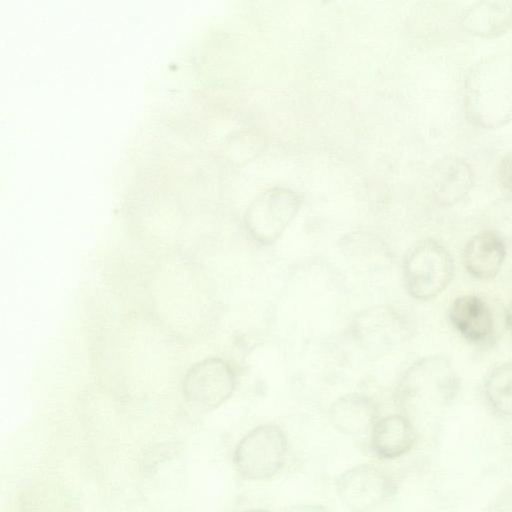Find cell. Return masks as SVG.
I'll list each match as a JSON object with an SVG mask.
<instances>
[{
	"label": "cell",
	"instance_id": "1",
	"mask_svg": "<svg viewBox=\"0 0 512 512\" xmlns=\"http://www.w3.org/2000/svg\"><path fill=\"white\" fill-rule=\"evenodd\" d=\"M464 105L469 118L484 128L512 120L511 56H487L471 67L465 81Z\"/></svg>",
	"mask_w": 512,
	"mask_h": 512
},
{
	"label": "cell",
	"instance_id": "2",
	"mask_svg": "<svg viewBox=\"0 0 512 512\" xmlns=\"http://www.w3.org/2000/svg\"><path fill=\"white\" fill-rule=\"evenodd\" d=\"M287 451V438L283 430L274 424H263L249 431L238 442L233 461L243 478L262 481L282 469Z\"/></svg>",
	"mask_w": 512,
	"mask_h": 512
},
{
	"label": "cell",
	"instance_id": "3",
	"mask_svg": "<svg viewBox=\"0 0 512 512\" xmlns=\"http://www.w3.org/2000/svg\"><path fill=\"white\" fill-rule=\"evenodd\" d=\"M403 271L409 294L424 301L435 298L446 289L454 275V264L443 245L426 239L407 254Z\"/></svg>",
	"mask_w": 512,
	"mask_h": 512
},
{
	"label": "cell",
	"instance_id": "4",
	"mask_svg": "<svg viewBox=\"0 0 512 512\" xmlns=\"http://www.w3.org/2000/svg\"><path fill=\"white\" fill-rule=\"evenodd\" d=\"M300 206V197L292 189H266L248 205L244 214L245 229L258 244H272L294 219Z\"/></svg>",
	"mask_w": 512,
	"mask_h": 512
},
{
	"label": "cell",
	"instance_id": "5",
	"mask_svg": "<svg viewBox=\"0 0 512 512\" xmlns=\"http://www.w3.org/2000/svg\"><path fill=\"white\" fill-rule=\"evenodd\" d=\"M336 490L350 512H371L394 494L396 485L384 470L360 464L339 475Z\"/></svg>",
	"mask_w": 512,
	"mask_h": 512
},
{
	"label": "cell",
	"instance_id": "6",
	"mask_svg": "<svg viewBox=\"0 0 512 512\" xmlns=\"http://www.w3.org/2000/svg\"><path fill=\"white\" fill-rule=\"evenodd\" d=\"M234 388V372L220 358H208L194 364L183 380V393L187 401L202 411H210L223 404Z\"/></svg>",
	"mask_w": 512,
	"mask_h": 512
},
{
	"label": "cell",
	"instance_id": "7",
	"mask_svg": "<svg viewBox=\"0 0 512 512\" xmlns=\"http://www.w3.org/2000/svg\"><path fill=\"white\" fill-rule=\"evenodd\" d=\"M409 332L404 316L390 305L362 310L353 320L352 334L357 344L370 353L389 351Z\"/></svg>",
	"mask_w": 512,
	"mask_h": 512
},
{
	"label": "cell",
	"instance_id": "8",
	"mask_svg": "<svg viewBox=\"0 0 512 512\" xmlns=\"http://www.w3.org/2000/svg\"><path fill=\"white\" fill-rule=\"evenodd\" d=\"M458 388L459 380L450 362L441 356H431L417 361L405 372L398 390L404 401L430 393L448 403Z\"/></svg>",
	"mask_w": 512,
	"mask_h": 512
},
{
	"label": "cell",
	"instance_id": "9",
	"mask_svg": "<svg viewBox=\"0 0 512 512\" xmlns=\"http://www.w3.org/2000/svg\"><path fill=\"white\" fill-rule=\"evenodd\" d=\"M379 410L371 398L353 393L338 398L330 407L332 426L346 435H361L372 430L379 420Z\"/></svg>",
	"mask_w": 512,
	"mask_h": 512
},
{
	"label": "cell",
	"instance_id": "10",
	"mask_svg": "<svg viewBox=\"0 0 512 512\" xmlns=\"http://www.w3.org/2000/svg\"><path fill=\"white\" fill-rule=\"evenodd\" d=\"M462 27L481 38L498 37L512 28V0H482L466 8Z\"/></svg>",
	"mask_w": 512,
	"mask_h": 512
},
{
	"label": "cell",
	"instance_id": "11",
	"mask_svg": "<svg viewBox=\"0 0 512 512\" xmlns=\"http://www.w3.org/2000/svg\"><path fill=\"white\" fill-rule=\"evenodd\" d=\"M449 319L464 338L474 343L486 341L494 328L489 306L475 295L456 298L449 308Z\"/></svg>",
	"mask_w": 512,
	"mask_h": 512
},
{
	"label": "cell",
	"instance_id": "12",
	"mask_svg": "<svg viewBox=\"0 0 512 512\" xmlns=\"http://www.w3.org/2000/svg\"><path fill=\"white\" fill-rule=\"evenodd\" d=\"M416 431L403 415L379 419L371 430V449L382 459H395L408 453L416 443Z\"/></svg>",
	"mask_w": 512,
	"mask_h": 512
},
{
	"label": "cell",
	"instance_id": "13",
	"mask_svg": "<svg viewBox=\"0 0 512 512\" xmlns=\"http://www.w3.org/2000/svg\"><path fill=\"white\" fill-rule=\"evenodd\" d=\"M505 254V242L495 233L485 229L468 241L464 248L463 262L472 276L489 279L500 270Z\"/></svg>",
	"mask_w": 512,
	"mask_h": 512
},
{
	"label": "cell",
	"instance_id": "14",
	"mask_svg": "<svg viewBox=\"0 0 512 512\" xmlns=\"http://www.w3.org/2000/svg\"><path fill=\"white\" fill-rule=\"evenodd\" d=\"M474 172L470 164L458 157H448L437 167L434 197L443 206L462 200L471 190Z\"/></svg>",
	"mask_w": 512,
	"mask_h": 512
},
{
	"label": "cell",
	"instance_id": "15",
	"mask_svg": "<svg viewBox=\"0 0 512 512\" xmlns=\"http://www.w3.org/2000/svg\"><path fill=\"white\" fill-rule=\"evenodd\" d=\"M485 394L495 410L512 415V363L502 364L490 373Z\"/></svg>",
	"mask_w": 512,
	"mask_h": 512
},
{
	"label": "cell",
	"instance_id": "16",
	"mask_svg": "<svg viewBox=\"0 0 512 512\" xmlns=\"http://www.w3.org/2000/svg\"><path fill=\"white\" fill-rule=\"evenodd\" d=\"M486 230L498 235L505 244L512 242V197L499 199L487 212Z\"/></svg>",
	"mask_w": 512,
	"mask_h": 512
},
{
	"label": "cell",
	"instance_id": "17",
	"mask_svg": "<svg viewBox=\"0 0 512 512\" xmlns=\"http://www.w3.org/2000/svg\"><path fill=\"white\" fill-rule=\"evenodd\" d=\"M498 177L501 185L512 192V152L508 153L500 162Z\"/></svg>",
	"mask_w": 512,
	"mask_h": 512
},
{
	"label": "cell",
	"instance_id": "18",
	"mask_svg": "<svg viewBox=\"0 0 512 512\" xmlns=\"http://www.w3.org/2000/svg\"><path fill=\"white\" fill-rule=\"evenodd\" d=\"M285 512H328V510L319 504H300L290 507Z\"/></svg>",
	"mask_w": 512,
	"mask_h": 512
},
{
	"label": "cell",
	"instance_id": "19",
	"mask_svg": "<svg viewBox=\"0 0 512 512\" xmlns=\"http://www.w3.org/2000/svg\"><path fill=\"white\" fill-rule=\"evenodd\" d=\"M507 321H508V324L511 328V331H512V304L510 305V307L508 308V312H507Z\"/></svg>",
	"mask_w": 512,
	"mask_h": 512
},
{
	"label": "cell",
	"instance_id": "20",
	"mask_svg": "<svg viewBox=\"0 0 512 512\" xmlns=\"http://www.w3.org/2000/svg\"><path fill=\"white\" fill-rule=\"evenodd\" d=\"M242 512H270V511L264 510V509H249V510H245Z\"/></svg>",
	"mask_w": 512,
	"mask_h": 512
}]
</instances>
